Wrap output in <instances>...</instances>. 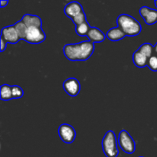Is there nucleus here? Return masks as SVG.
<instances>
[{"instance_id":"26","label":"nucleus","mask_w":157,"mask_h":157,"mask_svg":"<svg viewBox=\"0 0 157 157\" xmlns=\"http://www.w3.org/2000/svg\"><path fill=\"white\" fill-rule=\"evenodd\" d=\"M139 157H144V156H139Z\"/></svg>"},{"instance_id":"16","label":"nucleus","mask_w":157,"mask_h":157,"mask_svg":"<svg viewBox=\"0 0 157 157\" xmlns=\"http://www.w3.org/2000/svg\"><path fill=\"white\" fill-rule=\"evenodd\" d=\"M1 100L2 101H9L13 99L12 94V86L9 84H3L1 86Z\"/></svg>"},{"instance_id":"23","label":"nucleus","mask_w":157,"mask_h":157,"mask_svg":"<svg viewBox=\"0 0 157 157\" xmlns=\"http://www.w3.org/2000/svg\"><path fill=\"white\" fill-rule=\"evenodd\" d=\"M8 3H9V1H8V0H6V1H5V0H1V1H0L1 8H3V7H5V6H7Z\"/></svg>"},{"instance_id":"6","label":"nucleus","mask_w":157,"mask_h":157,"mask_svg":"<svg viewBox=\"0 0 157 157\" xmlns=\"http://www.w3.org/2000/svg\"><path fill=\"white\" fill-rule=\"evenodd\" d=\"M58 134L61 140L67 144H72L76 138V131L74 127L67 124L60 125L58 128Z\"/></svg>"},{"instance_id":"4","label":"nucleus","mask_w":157,"mask_h":157,"mask_svg":"<svg viewBox=\"0 0 157 157\" xmlns=\"http://www.w3.org/2000/svg\"><path fill=\"white\" fill-rule=\"evenodd\" d=\"M118 144L124 152L127 154H133L136 150V143L130 133L125 130H122L118 136Z\"/></svg>"},{"instance_id":"15","label":"nucleus","mask_w":157,"mask_h":157,"mask_svg":"<svg viewBox=\"0 0 157 157\" xmlns=\"http://www.w3.org/2000/svg\"><path fill=\"white\" fill-rule=\"evenodd\" d=\"M137 51L143 55H146L148 58H150V57L153 56V53H154V46L152 45L150 43H144L140 46Z\"/></svg>"},{"instance_id":"25","label":"nucleus","mask_w":157,"mask_h":157,"mask_svg":"<svg viewBox=\"0 0 157 157\" xmlns=\"http://www.w3.org/2000/svg\"><path fill=\"white\" fill-rule=\"evenodd\" d=\"M154 3H155V6H156V8H157V0H156V1L154 2Z\"/></svg>"},{"instance_id":"21","label":"nucleus","mask_w":157,"mask_h":157,"mask_svg":"<svg viewBox=\"0 0 157 157\" xmlns=\"http://www.w3.org/2000/svg\"><path fill=\"white\" fill-rule=\"evenodd\" d=\"M71 20L74 22V24L77 26L82 24V23L85 22V21H87V18H86V15L85 13H84V12H82L81 13H80L79 15H78L77 16H75V18H72Z\"/></svg>"},{"instance_id":"18","label":"nucleus","mask_w":157,"mask_h":157,"mask_svg":"<svg viewBox=\"0 0 157 157\" xmlns=\"http://www.w3.org/2000/svg\"><path fill=\"white\" fill-rule=\"evenodd\" d=\"M90 28L91 27L90 26L89 23L86 21L85 22L82 23L79 25H77L75 30H76V33L80 36H87Z\"/></svg>"},{"instance_id":"1","label":"nucleus","mask_w":157,"mask_h":157,"mask_svg":"<svg viewBox=\"0 0 157 157\" xmlns=\"http://www.w3.org/2000/svg\"><path fill=\"white\" fill-rule=\"evenodd\" d=\"M94 49V43L90 41H84L76 44H66L64 46L63 52L70 61H86L90 58Z\"/></svg>"},{"instance_id":"10","label":"nucleus","mask_w":157,"mask_h":157,"mask_svg":"<svg viewBox=\"0 0 157 157\" xmlns=\"http://www.w3.org/2000/svg\"><path fill=\"white\" fill-rule=\"evenodd\" d=\"M64 14L67 15V17L72 18H75L80 13L84 12L82 6L78 2H71L68 3L67 6L64 7Z\"/></svg>"},{"instance_id":"12","label":"nucleus","mask_w":157,"mask_h":157,"mask_svg":"<svg viewBox=\"0 0 157 157\" xmlns=\"http://www.w3.org/2000/svg\"><path fill=\"white\" fill-rule=\"evenodd\" d=\"M87 38H89L91 42H102L103 41H104V39L106 38V35H104L102 32V31H101V29H99L98 28L96 27H91L90 28V31H89L88 34L87 35Z\"/></svg>"},{"instance_id":"8","label":"nucleus","mask_w":157,"mask_h":157,"mask_svg":"<svg viewBox=\"0 0 157 157\" xmlns=\"http://www.w3.org/2000/svg\"><path fill=\"white\" fill-rule=\"evenodd\" d=\"M1 37L4 38L6 42L10 44H16L19 40H21L14 25L6 26L3 28L2 29Z\"/></svg>"},{"instance_id":"2","label":"nucleus","mask_w":157,"mask_h":157,"mask_svg":"<svg viewBox=\"0 0 157 157\" xmlns=\"http://www.w3.org/2000/svg\"><path fill=\"white\" fill-rule=\"evenodd\" d=\"M117 25L126 35L128 36H136L142 31V26L140 23L135 19L131 15L127 14H121L118 16Z\"/></svg>"},{"instance_id":"13","label":"nucleus","mask_w":157,"mask_h":157,"mask_svg":"<svg viewBox=\"0 0 157 157\" xmlns=\"http://www.w3.org/2000/svg\"><path fill=\"white\" fill-rule=\"evenodd\" d=\"M107 38L109 40L112 41H120V40L123 39L124 38H125L126 35L124 34V32L120 29L119 27H114L110 29L108 32H107V35H106Z\"/></svg>"},{"instance_id":"11","label":"nucleus","mask_w":157,"mask_h":157,"mask_svg":"<svg viewBox=\"0 0 157 157\" xmlns=\"http://www.w3.org/2000/svg\"><path fill=\"white\" fill-rule=\"evenodd\" d=\"M21 21L25 23L28 28L30 27H38L41 28V25H42V21H41V18L38 15H29V14H26V15H23Z\"/></svg>"},{"instance_id":"17","label":"nucleus","mask_w":157,"mask_h":157,"mask_svg":"<svg viewBox=\"0 0 157 157\" xmlns=\"http://www.w3.org/2000/svg\"><path fill=\"white\" fill-rule=\"evenodd\" d=\"M14 26H15L17 32H18V36H19L20 39L25 40L28 27L25 25V23L21 20V21H17V22L14 25Z\"/></svg>"},{"instance_id":"3","label":"nucleus","mask_w":157,"mask_h":157,"mask_svg":"<svg viewBox=\"0 0 157 157\" xmlns=\"http://www.w3.org/2000/svg\"><path fill=\"white\" fill-rule=\"evenodd\" d=\"M102 149L107 157H117L119 155L116 135L113 130H109L102 140Z\"/></svg>"},{"instance_id":"22","label":"nucleus","mask_w":157,"mask_h":157,"mask_svg":"<svg viewBox=\"0 0 157 157\" xmlns=\"http://www.w3.org/2000/svg\"><path fill=\"white\" fill-rule=\"evenodd\" d=\"M0 43H1V52H2L6 50V47H7V42L5 41L2 37H1L0 38Z\"/></svg>"},{"instance_id":"7","label":"nucleus","mask_w":157,"mask_h":157,"mask_svg":"<svg viewBox=\"0 0 157 157\" xmlns=\"http://www.w3.org/2000/svg\"><path fill=\"white\" fill-rule=\"evenodd\" d=\"M63 88L71 97H76L81 90V84L75 78H67L63 84Z\"/></svg>"},{"instance_id":"5","label":"nucleus","mask_w":157,"mask_h":157,"mask_svg":"<svg viewBox=\"0 0 157 157\" xmlns=\"http://www.w3.org/2000/svg\"><path fill=\"white\" fill-rule=\"evenodd\" d=\"M46 35L41 28H28L26 38L25 41L30 44H40L45 40Z\"/></svg>"},{"instance_id":"20","label":"nucleus","mask_w":157,"mask_h":157,"mask_svg":"<svg viewBox=\"0 0 157 157\" xmlns=\"http://www.w3.org/2000/svg\"><path fill=\"white\" fill-rule=\"evenodd\" d=\"M147 66L153 71H157V55H153L149 58Z\"/></svg>"},{"instance_id":"24","label":"nucleus","mask_w":157,"mask_h":157,"mask_svg":"<svg viewBox=\"0 0 157 157\" xmlns=\"http://www.w3.org/2000/svg\"><path fill=\"white\" fill-rule=\"evenodd\" d=\"M154 53H155V55H157V42H156V44L154 45Z\"/></svg>"},{"instance_id":"14","label":"nucleus","mask_w":157,"mask_h":157,"mask_svg":"<svg viewBox=\"0 0 157 157\" xmlns=\"http://www.w3.org/2000/svg\"><path fill=\"white\" fill-rule=\"evenodd\" d=\"M148 59L149 58L146 55H143V54H141L138 51L135 52L133 55V63H134V64L136 67H140V68H143V67L147 65Z\"/></svg>"},{"instance_id":"9","label":"nucleus","mask_w":157,"mask_h":157,"mask_svg":"<svg viewBox=\"0 0 157 157\" xmlns=\"http://www.w3.org/2000/svg\"><path fill=\"white\" fill-rule=\"evenodd\" d=\"M140 15L143 17L146 24L149 25L157 22V10L150 9L147 6H143L140 9Z\"/></svg>"},{"instance_id":"19","label":"nucleus","mask_w":157,"mask_h":157,"mask_svg":"<svg viewBox=\"0 0 157 157\" xmlns=\"http://www.w3.org/2000/svg\"><path fill=\"white\" fill-rule=\"evenodd\" d=\"M12 94L13 99H19L24 95L22 88L18 85L12 86Z\"/></svg>"}]
</instances>
